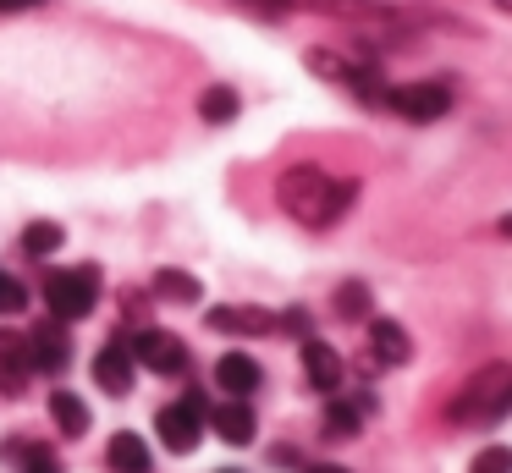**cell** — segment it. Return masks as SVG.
Listing matches in <instances>:
<instances>
[{
	"instance_id": "cell-1",
	"label": "cell",
	"mask_w": 512,
	"mask_h": 473,
	"mask_svg": "<svg viewBox=\"0 0 512 473\" xmlns=\"http://www.w3.org/2000/svg\"><path fill=\"white\" fill-rule=\"evenodd\" d=\"M276 198H281V209H287L298 226L320 231V226H336V220L353 209L358 182H336V176H325L320 165H292V171L281 176Z\"/></svg>"
},
{
	"instance_id": "cell-2",
	"label": "cell",
	"mask_w": 512,
	"mask_h": 473,
	"mask_svg": "<svg viewBox=\"0 0 512 473\" xmlns=\"http://www.w3.org/2000/svg\"><path fill=\"white\" fill-rule=\"evenodd\" d=\"M452 424H501L512 418V363H485L468 374V385L452 396Z\"/></svg>"
},
{
	"instance_id": "cell-3",
	"label": "cell",
	"mask_w": 512,
	"mask_h": 473,
	"mask_svg": "<svg viewBox=\"0 0 512 473\" xmlns=\"http://www.w3.org/2000/svg\"><path fill=\"white\" fill-rule=\"evenodd\" d=\"M259 17H287V11H320V17H347V22H375V28H397V6L386 0H232Z\"/></svg>"
},
{
	"instance_id": "cell-4",
	"label": "cell",
	"mask_w": 512,
	"mask_h": 473,
	"mask_svg": "<svg viewBox=\"0 0 512 473\" xmlns=\"http://www.w3.org/2000/svg\"><path fill=\"white\" fill-rule=\"evenodd\" d=\"M45 303H50V314H56L61 325L89 319L94 308H100V270H94V264H78V270L45 275Z\"/></svg>"
},
{
	"instance_id": "cell-5",
	"label": "cell",
	"mask_w": 512,
	"mask_h": 473,
	"mask_svg": "<svg viewBox=\"0 0 512 473\" xmlns=\"http://www.w3.org/2000/svg\"><path fill=\"white\" fill-rule=\"evenodd\" d=\"M303 61H309L314 72L325 77V83L347 88V94L369 99V105H380V99H386V83H380V72H375L369 61H347V55H336V50H309Z\"/></svg>"
},
{
	"instance_id": "cell-6",
	"label": "cell",
	"mask_w": 512,
	"mask_h": 473,
	"mask_svg": "<svg viewBox=\"0 0 512 473\" xmlns=\"http://www.w3.org/2000/svg\"><path fill=\"white\" fill-rule=\"evenodd\" d=\"M204 424H210V407H204L199 391H188L182 402L160 407L155 435H160V446H166V451H193L204 440Z\"/></svg>"
},
{
	"instance_id": "cell-7",
	"label": "cell",
	"mask_w": 512,
	"mask_h": 473,
	"mask_svg": "<svg viewBox=\"0 0 512 473\" xmlns=\"http://www.w3.org/2000/svg\"><path fill=\"white\" fill-rule=\"evenodd\" d=\"M127 352H133V363H138V369H149V374H166V380L188 374V347H182V336H171V330L144 325L133 341H127Z\"/></svg>"
},
{
	"instance_id": "cell-8",
	"label": "cell",
	"mask_w": 512,
	"mask_h": 473,
	"mask_svg": "<svg viewBox=\"0 0 512 473\" xmlns=\"http://www.w3.org/2000/svg\"><path fill=\"white\" fill-rule=\"evenodd\" d=\"M380 105L397 110L402 121H441L452 110V88L446 83H402V88H386Z\"/></svg>"
},
{
	"instance_id": "cell-9",
	"label": "cell",
	"mask_w": 512,
	"mask_h": 473,
	"mask_svg": "<svg viewBox=\"0 0 512 473\" xmlns=\"http://www.w3.org/2000/svg\"><path fill=\"white\" fill-rule=\"evenodd\" d=\"M204 325L221 330V336H270L276 330V314L270 308H254V303H221L204 314Z\"/></svg>"
},
{
	"instance_id": "cell-10",
	"label": "cell",
	"mask_w": 512,
	"mask_h": 473,
	"mask_svg": "<svg viewBox=\"0 0 512 473\" xmlns=\"http://www.w3.org/2000/svg\"><path fill=\"white\" fill-rule=\"evenodd\" d=\"M133 352H127V341H105L100 352H94V385H100L105 396H127L133 391Z\"/></svg>"
},
{
	"instance_id": "cell-11",
	"label": "cell",
	"mask_w": 512,
	"mask_h": 473,
	"mask_svg": "<svg viewBox=\"0 0 512 473\" xmlns=\"http://www.w3.org/2000/svg\"><path fill=\"white\" fill-rule=\"evenodd\" d=\"M303 374H309V385L314 391H342V380H347V363H342V352L331 347V341H303Z\"/></svg>"
},
{
	"instance_id": "cell-12",
	"label": "cell",
	"mask_w": 512,
	"mask_h": 473,
	"mask_svg": "<svg viewBox=\"0 0 512 473\" xmlns=\"http://www.w3.org/2000/svg\"><path fill=\"white\" fill-rule=\"evenodd\" d=\"M28 358H34V369L39 374H61L72 363V336L61 330V319L56 325H39L34 336H28Z\"/></svg>"
},
{
	"instance_id": "cell-13",
	"label": "cell",
	"mask_w": 512,
	"mask_h": 473,
	"mask_svg": "<svg viewBox=\"0 0 512 473\" xmlns=\"http://www.w3.org/2000/svg\"><path fill=\"white\" fill-rule=\"evenodd\" d=\"M259 380H265V369H259L254 358H248V352H226L221 363H215V385H221L226 396H254L259 391Z\"/></svg>"
},
{
	"instance_id": "cell-14",
	"label": "cell",
	"mask_w": 512,
	"mask_h": 473,
	"mask_svg": "<svg viewBox=\"0 0 512 473\" xmlns=\"http://www.w3.org/2000/svg\"><path fill=\"white\" fill-rule=\"evenodd\" d=\"M210 424H215V435H221L226 446H248V440L259 435V418H254V407H248L243 396H232L226 407H215Z\"/></svg>"
},
{
	"instance_id": "cell-15",
	"label": "cell",
	"mask_w": 512,
	"mask_h": 473,
	"mask_svg": "<svg viewBox=\"0 0 512 473\" xmlns=\"http://www.w3.org/2000/svg\"><path fill=\"white\" fill-rule=\"evenodd\" d=\"M369 352H375L386 369H397V363L413 358V341H408V330H402L397 319H369Z\"/></svg>"
},
{
	"instance_id": "cell-16",
	"label": "cell",
	"mask_w": 512,
	"mask_h": 473,
	"mask_svg": "<svg viewBox=\"0 0 512 473\" xmlns=\"http://www.w3.org/2000/svg\"><path fill=\"white\" fill-rule=\"evenodd\" d=\"M105 462H111L116 473H149V468H155V457H149V440L133 435V429H116L111 446H105Z\"/></svg>"
},
{
	"instance_id": "cell-17",
	"label": "cell",
	"mask_w": 512,
	"mask_h": 473,
	"mask_svg": "<svg viewBox=\"0 0 512 473\" xmlns=\"http://www.w3.org/2000/svg\"><path fill=\"white\" fill-rule=\"evenodd\" d=\"M50 418H56V429L67 440L89 435V402H83L78 391H56V396H50Z\"/></svg>"
},
{
	"instance_id": "cell-18",
	"label": "cell",
	"mask_w": 512,
	"mask_h": 473,
	"mask_svg": "<svg viewBox=\"0 0 512 473\" xmlns=\"http://www.w3.org/2000/svg\"><path fill=\"white\" fill-rule=\"evenodd\" d=\"M237 110H243V99H237L232 83H215L199 94V116L210 121V127H226V121H237Z\"/></svg>"
},
{
	"instance_id": "cell-19",
	"label": "cell",
	"mask_w": 512,
	"mask_h": 473,
	"mask_svg": "<svg viewBox=\"0 0 512 473\" xmlns=\"http://www.w3.org/2000/svg\"><path fill=\"white\" fill-rule=\"evenodd\" d=\"M61 242H67V231H61L56 220H28V226H23V253H28V259H50Z\"/></svg>"
},
{
	"instance_id": "cell-20",
	"label": "cell",
	"mask_w": 512,
	"mask_h": 473,
	"mask_svg": "<svg viewBox=\"0 0 512 473\" xmlns=\"http://www.w3.org/2000/svg\"><path fill=\"white\" fill-rule=\"evenodd\" d=\"M155 292L166 297V303H199V275H188V270H160L155 275Z\"/></svg>"
},
{
	"instance_id": "cell-21",
	"label": "cell",
	"mask_w": 512,
	"mask_h": 473,
	"mask_svg": "<svg viewBox=\"0 0 512 473\" xmlns=\"http://www.w3.org/2000/svg\"><path fill=\"white\" fill-rule=\"evenodd\" d=\"M364 429V402H331L325 407V435L331 440H347Z\"/></svg>"
},
{
	"instance_id": "cell-22",
	"label": "cell",
	"mask_w": 512,
	"mask_h": 473,
	"mask_svg": "<svg viewBox=\"0 0 512 473\" xmlns=\"http://www.w3.org/2000/svg\"><path fill=\"white\" fill-rule=\"evenodd\" d=\"M369 303H375V297H369L364 281L336 286V314H342V319H369Z\"/></svg>"
},
{
	"instance_id": "cell-23",
	"label": "cell",
	"mask_w": 512,
	"mask_h": 473,
	"mask_svg": "<svg viewBox=\"0 0 512 473\" xmlns=\"http://www.w3.org/2000/svg\"><path fill=\"white\" fill-rule=\"evenodd\" d=\"M17 473H61V457L50 446H23L17 457Z\"/></svg>"
},
{
	"instance_id": "cell-24",
	"label": "cell",
	"mask_w": 512,
	"mask_h": 473,
	"mask_svg": "<svg viewBox=\"0 0 512 473\" xmlns=\"http://www.w3.org/2000/svg\"><path fill=\"white\" fill-rule=\"evenodd\" d=\"M28 308V286L12 270H0V314H23Z\"/></svg>"
},
{
	"instance_id": "cell-25",
	"label": "cell",
	"mask_w": 512,
	"mask_h": 473,
	"mask_svg": "<svg viewBox=\"0 0 512 473\" xmlns=\"http://www.w3.org/2000/svg\"><path fill=\"white\" fill-rule=\"evenodd\" d=\"M23 391H28V363L0 358V396H23Z\"/></svg>"
},
{
	"instance_id": "cell-26",
	"label": "cell",
	"mask_w": 512,
	"mask_h": 473,
	"mask_svg": "<svg viewBox=\"0 0 512 473\" xmlns=\"http://www.w3.org/2000/svg\"><path fill=\"white\" fill-rule=\"evenodd\" d=\"M468 473H512V446H485Z\"/></svg>"
},
{
	"instance_id": "cell-27",
	"label": "cell",
	"mask_w": 512,
	"mask_h": 473,
	"mask_svg": "<svg viewBox=\"0 0 512 473\" xmlns=\"http://www.w3.org/2000/svg\"><path fill=\"white\" fill-rule=\"evenodd\" d=\"M303 473H347V468H336V462H309Z\"/></svg>"
},
{
	"instance_id": "cell-28",
	"label": "cell",
	"mask_w": 512,
	"mask_h": 473,
	"mask_svg": "<svg viewBox=\"0 0 512 473\" xmlns=\"http://www.w3.org/2000/svg\"><path fill=\"white\" fill-rule=\"evenodd\" d=\"M496 231H501V237L512 242V215H501V220H496Z\"/></svg>"
},
{
	"instance_id": "cell-29",
	"label": "cell",
	"mask_w": 512,
	"mask_h": 473,
	"mask_svg": "<svg viewBox=\"0 0 512 473\" xmlns=\"http://www.w3.org/2000/svg\"><path fill=\"white\" fill-rule=\"evenodd\" d=\"M17 6H39V0H0V11H17Z\"/></svg>"
},
{
	"instance_id": "cell-30",
	"label": "cell",
	"mask_w": 512,
	"mask_h": 473,
	"mask_svg": "<svg viewBox=\"0 0 512 473\" xmlns=\"http://www.w3.org/2000/svg\"><path fill=\"white\" fill-rule=\"evenodd\" d=\"M496 11H507V17H512V0H496Z\"/></svg>"
},
{
	"instance_id": "cell-31",
	"label": "cell",
	"mask_w": 512,
	"mask_h": 473,
	"mask_svg": "<svg viewBox=\"0 0 512 473\" xmlns=\"http://www.w3.org/2000/svg\"><path fill=\"white\" fill-rule=\"evenodd\" d=\"M226 473H232V468H226Z\"/></svg>"
}]
</instances>
